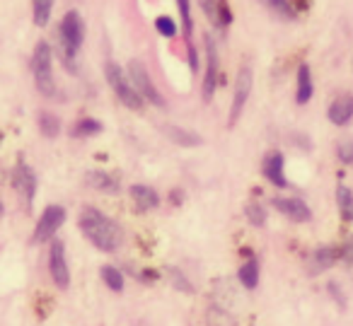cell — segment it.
I'll return each instance as SVG.
<instances>
[{
	"mask_svg": "<svg viewBox=\"0 0 353 326\" xmlns=\"http://www.w3.org/2000/svg\"><path fill=\"white\" fill-rule=\"evenodd\" d=\"M78 225H80V230H83L85 239H88L94 249H99V252L112 254V252H117L119 244H121V227H119L109 215H104L102 210L92 208V205L80 210Z\"/></svg>",
	"mask_w": 353,
	"mask_h": 326,
	"instance_id": "obj_1",
	"label": "cell"
},
{
	"mask_svg": "<svg viewBox=\"0 0 353 326\" xmlns=\"http://www.w3.org/2000/svg\"><path fill=\"white\" fill-rule=\"evenodd\" d=\"M59 41H61V59H63L65 68L70 73H75V56H78L80 46L85 41V22L80 17V12L75 10L65 12V17L61 20Z\"/></svg>",
	"mask_w": 353,
	"mask_h": 326,
	"instance_id": "obj_2",
	"label": "cell"
},
{
	"mask_svg": "<svg viewBox=\"0 0 353 326\" xmlns=\"http://www.w3.org/2000/svg\"><path fill=\"white\" fill-rule=\"evenodd\" d=\"M32 73H34V85L44 97L54 99L59 94L54 80V54H51V46L46 41H39L32 56Z\"/></svg>",
	"mask_w": 353,
	"mask_h": 326,
	"instance_id": "obj_3",
	"label": "cell"
},
{
	"mask_svg": "<svg viewBox=\"0 0 353 326\" xmlns=\"http://www.w3.org/2000/svg\"><path fill=\"white\" fill-rule=\"evenodd\" d=\"M104 75H107V83H109V88H112V92L117 94L119 102H121L123 107L131 109V112H143L145 102H143V97L136 92V88L131 85L128 75L121 70V65L114 63V61H107V65H104Z\"/></svg>",
	"mask_w": 353,
	"mask_h": 326,
	"instance_id": "obj_4",
	"label": "cell"
},
{
	"mask_svg": "<svg viewBox=\"0 0 353 326\" xmlns=\"http://www.w3.org/2000/svg\"><path fill=\"white\" fill-rule=\"evenodd\" d=\"M126 75H128V80H131L133 88H136V92L143 97V102L155 104V107H160V109L167 107L165 97H162L160 90H157L155 85H152L150 73H148V68L141 63V61H131V63H128Z\"/></svg>",
	"mask_w": 353,
	"mask_h": 326,
	"instance_id": "obj_5",
	"label": "cell"
},
{
	"mask_svg": "<svg viewBox=\"0 0 353 326\" xmlns=\"http://www.w3.org/2000/svg\"><path fill=\"white\" fill-rule=\"evenodd\" d=\"M252 85H254V75H252L250 65H242L240 73L235 78V90H232V104H230V114H228V126L235 128V123L240 121L242 112L247 107V99L252 94Z\"/></svg>",
	"mask_w": 353,
	"mask_h": 326,
	"instance_id": "obj_6",
	"label": "cell"
},
{
	"mask_svg": "<svg viewBox=\"0 0 353 326\" xmlns=\"http://www.w3.org/2000/svg\"><path fill=\"white\" fill-rule=\"evenodd\" d=\"M63 223H65V208H63V205H46L44 213H41V218L37 220L32 242H34V244L49 242V239L59 232Z\"/></svg>",
	"mask_w": 353,
	"mask_h": 326,
	"instance_id": "obj_7",
	"label": "cell"
},
{
	"mask_svg": "<svg viewBox=\"0 0 353 326\" xmlns=\"http://www.w3.org/2000/svg\"><path fill=\"white\" fill-rule=\"evenodd\" d=\"M12 186H15V191L20 194V198L25 201L27 208H32L39 181H37L34 170H32V167L27 165V162H22V160H20V162L15 165V170H12Z\"/></svg>",
	"mask_w": 353,
	"mask_h": 326,
	"instance_id": "obj_8",
	"label": "cell"
},
{
	"mask_svg": "<svg viewBox=\"0 0 353 326\" xmlns=\"http://www.w3.org/2000/svg\"><path fill=\"white\" fill-rule=\"evenodd\" d=\"M49 271L54 283L65 290L70 285V271H68V261H65V247L61 239H54L49 247Z\"/></svg>",
	"mask_w": 353,
	"mask_h": 326,
	"instance_id": "obj_9",
	"label": "cell"
},
{
	"mask_svg": "<svg viewBox=\"0 0 353 326\" xmlns=\"http://www.w3.org/2000/svg\"><path fill=\"white\" fill-rule=\"evenodd\" d=\"M203 41H206V78H203L201 94H203V102H211L218 88V51H216V44H213L211 34H206Z\"/></svg>",
	"mask_w": 353,
	"mask_h": 326,
	"instance_id": "obj_10",
	"label": "cell"
},
{
	"mask_svg": "<svg viewBox=\"0 0 353 326\" xmlns=\"http://www.w3.org/2000/svg\"><path fill=\"white\" fill-rule=\"evenodd\" d=\"M341 258V247H319L314 249L312 254L307 256V273H312V276H319V273L329 271V268L334 266V263Z\"/></svg>",
	"mask_w": 353,
	"mask_h": 326,
	"instance_id": "obj_11",
	"label": "cell"
},
{
	"mask_svg": "<svg viewBox=\"0 0 353 326\" xmlns=\"http://www.w3.org/2000/svg\"><path fill=\"white\" fill-rule=\"evenodd\" d=\"M274 208L293 223H307L312 220V210L303 198H274Z\"/></svg>",
	"mask_w": 353,
	"mask_h": 326,
	"instance_id": "obj_12",
	"label": "cell"
},
{
	"mask_svg": "<svg viewBox=\"0 0 353 326\" xmlns=\"http://www.w3.org/2000/svg\"><path fill=\"white\" fill-rule=\"evenodd\" d=\"M199 3H201L203 15L211 20V25L221 27V30L232 25V10L228 6V0H199Z\"/></svg>",
	"mask_w": 353,
	"mask_h": 326,
	"instance_id": "obj_13",
	"label": "cell"
},
{
	"mask_svg": "<svg viewBox=\"0 0 353 326\" xmlns=\"http://www.w3.org/2000/svg\"><path fill=\"white\" fill-rule=\"evenodd\" d=\"M261 172H264L266 181H271V184L279 186V189L288 186V179H285V172H283V155H281L279 150H271L269 155L264 157Z\"/></svg>",
	"mask_w": 353,
	"mask_h": 326,
	"instance_id": "obj_14",
	"label": "cell"
},
{
	"mask_svg": "<svg viewBox=\"0 0 353 326\" xmlns=\"http://www.w3.org/2000/svg\"><path fill=\"white\" fill-rule=\"evenodd\" d=\"M327 116L334 126H346L353 119V94H339V97L329 104Z\"/></svg>",
	"mask_w": 353,
	"mask_h": 326,
	"instance_id": "obj_15",
	"label": "cell"
},
{
	"mask_svg": "<svg viewBox=\"0 0 353 326\" xmlns=\"http://www.w3.org/2000/svg\"><path fill=\"white\" fill-rule=\"evenodd\" d=\"M131 201L136 205V210L141 213H148V210L157 208L160 205V196L152 186H145V184H133L131 186Z\"/></svg>",
	"mask_w": 353,
	"mask_h": 326,
	"instance_id": "obj_16",
	"label": "cell"
},
{
	"mask_svg": "<svg viewBox=\"0 0 353 326\" xmlns=\"http://www.w3.org/2000/svg\"><path fill=\"white\" fill-rule=\"evenodd\" d=\"M162 133H165L172 143H176V145H182V147H196L203 143L199 133L189 131V128H182V126H174V123H165Z\"/></svg>",
	"mask_w": 353,
	"mask_h": 326,
	"instance_id": "obj_17",
	"label": "cell"
},
{
	"mask_svg": "<svg viewBox=\"0 0 353 326\" xmlns=\"http://www.w3.org/2000/svg\"><path fill=\"white\" fill-rule=\"evenodd\" d=\"M314 85H312V70L307 63H300L298 68V80H295V102L298 104H307L312 99Z\"/></svg>",
	"mask_w": 353,
	"mask_h": 326,
	"instance_id": "obj_18",
	"label": "cell"
},
{
	"mask_svg": "<svg viewBox=\"0 0 353 326\" xmlns=\"http://www.w3.org/2000/svg\"><path fill=\"white\" fill-rule=\"evenodd\" d=\"M88 184L102 194H117L119 191V179L109 172H88Z\"/></svg>",
	"mask_w": 353,
	"mask_h": 326,
	"instance_id": "obj_19",
	"label": "cell"
},
{
	"mask_svg": "<svg viewBox=\"0 0 353 326\" xmlns=\"http://www.w3.org/2000/svg\"><path fill=\"white\" fill-rule=\"evenodd\" d=\"M237 278H240V283L247 290H254L259 285V263H256V258H247L240 266V271H237Z\"/></svg>",
	"mask_w": 353,
	"mask_h": 326,
	"instance_id": "obj_20",
	"label": "cell"
},
{
	"mask_svg": "<svg viewBox=\"0 0 353 326\" xmlns=\"http://www.w3.org/2000/svg\"><path fill=\"white\" fill-rule=\"evenodd\" d=\"M336 203H339V213L346 223H353V191L348 186L339 184L336 186Z\"/></svg>",
	"mask_w": 353,
	"mask_h": 326,
	"instance_id": "obj_21",
	"label": "cell"
},
{
	"mask_svg": "<svg viewBox=\"0 0 353 326\" xmlns=\"http://www.w3.org/2000/svg\"><path fill=\"white\" fill-rule=\"evenodd\" d=\"M56 0H32V17H34L37 27H46L51 20V12H54Z\"/></svg>",
	"mask_w": 353,
	"mask_h": 326,
	"instance_id": "obj_22",
	"label": "cell"
},
{
	"mask_svg": "<svg viewBox=\"0 0 353 326\" xmlns=\"http://www.w3.org/2000/svg\"><path fill=\"white\" fill-rule=\"evenodd\" d=\"M176 10H179V17H182V32L184 39H187V46H192V32H194V20H192V0H176Z\"/></svg>",
	"mask_w": 353,
	"mask_h": 326,
	"instance_id": "obj_23",
	"label": "cell"
},
{
	"mask_svg": "<svg viewBox=\"0 0 353 326\" xmlns=\"http://www.w3.org/2000/svg\"><path fill=\"white\" fill-rule=\"evenodd\" d=\"M37 123H39L41 136H46V138H56L61 133V119L51 112H41L39 119H37Z\"/></svg>",
	"mask_w": 353,
	"mask_h": 326,
	"instance_id": "obj_24",
	"label": "cell"
},
{
	"mask_svg": "<svg viewBox=\"0 0 353 326\" xmlns=\"http://www.w3.org/2000/svg\"><path fill=\"white\" fill-rule=\"evenodd\" d=\"M102 123L97 121V119H80L78 123L73 126V138H92V136H97V133H102Z\"/></svg>",
	"mask_w": 353,
	"mask_h": 326,
	"instance_id": "obj_25",
	"label": "cell"
},
{
	"mask_svg": "<svg viewBox=\"0 0 353 326\" xmlns=\"http://www.w3.org/2000/svg\"><path fill=\"white\" fill-rule=\"evenodd\" d=\"M102 281H104V285L109 287V290H114V292H121L123 290V273L119 271L117 266H102Z\"/></svg>",
	"mask_w": 353,
	"mask_h": 326,
	"instance_id": "obj_26",
	"label": "cell"
},
{
	"mask_svg": "<svg viewBox=\"0 0 353 326\" xmlns=\"http://www.w3.org/2000/svg\"><path fill=\"white\" fill-rule=\"evenodd\" d=\"M245 215H247V220H250V223L254 225V227H261V225L266 223V210H264V205L256 203V201H252V203H247Z\"/></svg>",
	"mask_w": 353,
	"mask_h": 326,
	"instance_id": "obj_27",
	"label": "cell"
},
{
	"mask_svg": "<svg viewBox=\"0 0 353 326\" xmlns=\"http://www.w3.org/2000/svg\"><path fill=\"white\" fill-rule=\"evenodd\" d=\"M264 3L276 12V15L285 17V20H293L295 17V6L290 3V0H264Z\"/></svg>",
	"mask_w": 353,
	"mask_h": 326,
	"instance_id": "obj_28",
	"label": "cell"
},
{
	"mask_svg": "<svg viewBox=\"0 0 353 326\" xmlns=\"http://www.w3.org/2000/svg\"><path fill=\"white\" fill-rule=\"evenodd\" d=\"M155 30H157V34H162L165 39H172V37L176 34V22L167 15H160V17H155Z\"/></svg>",
	"mask_w": 353,
	"mask_h": 326,
	"instance_id": "obj_29",
	"label": "cell"
},
{
	"mask_svg": "<svg viewBox=\"0 0 353 326\" xmlns=\"http://www.w3.org/2000/svg\"><path fill=\"white\" fill-rule=\"evenodd\" d=\"M336 157H339V162H343V165H353V141H339Z\"/></svg>",
	"mask_w": 353,
	"mask_h": 326,
	"instance_id": "obj_30",
	"label": "cell"
},
{
	"mask_svg": "<svg viewBox=\"0 0 353 326\" xmlns=\"http://www.w3.org/2000/svg\"><path fill=\"white\" fill-rule=\"evenodd\" d=\"M172 281H174V285H176V283H179V285L184 287V292H192V285H189V283L184 281L182 273H179V271H172Z\"/></svg>",
	"mask_w": 353,
	"mask_h": 326,
	"instance_id": "obj_31",
	"label": "cell"
},
{
	"mask_svg": "<svg viewBox=\"0 0 353 326\" xmlns=\"http://www.w3.org/2000/svg\"><path fill=\"white\" fill-rule=\"evenodd\" d=\"M3 213H6V208H3V201H0V218H3Z\"/></svg>",
	"mask_w": 353,
	"mask_h": 326,
	"instance_id": "obj_32",
	"label": "cell"
}]
</instances>
